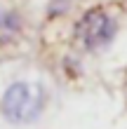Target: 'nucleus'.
I'll return each instance as SVG.
<instances>
[{
    "mask_svg": "<svg viewBox=\"0 0 127 129\" xmlns=\"http://www.w3.org/2000/svg\"><path fill=\"white\" fill-rule=\"evenodd\" d=\"M118 35V19L104 5L85 10L73 24V40L85 52H99L108 47Z\"/></svg>",
    "mask_w": 127,
    "mask_h": 129,
    "instance_id": "nucleus-1",
    "label": "nucleus"
},
{
    "mask_svg": "<svg viewBox=\"0 0 127 129\" xmlns=\"http://www.w3.org/2000/svg\"><path fill=\"white\" fill-rule=\"evenodd\" d=\"M21 28H24V21H21V14L17 10H3L0 12V45L12 42L21 33Z\"/></svg>",
    "mask_w": 127,
    "mask_h": 129,
    "instance_id": "nucleus-3",
    "label": "nucleus"
},
{
    "mask_svg": "<svg viewBox=\"0 0 127 129\" xmlns=\"http://www.w3.org/2000/svg\"><path fill=\"white\" fill-rule=\"evenodd\" d=\"M45 108V92L40 85L31 82H14L5 89L0 99V110L10 122H31Z\"/></svg>",
    "mask_w": 127,
    "mask_h": 129,
    "instance_id": "nucleus-2",
    "label": "nucleus"
}]
</instances>
